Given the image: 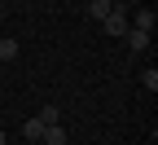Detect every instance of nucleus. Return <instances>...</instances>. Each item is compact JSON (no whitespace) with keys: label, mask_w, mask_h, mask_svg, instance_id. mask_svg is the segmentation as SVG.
Returning a JSON list of instances; mask_svg holds the SVG:
<instances>
[{"label":"nucleus","mask_w":158,"mask_h":145,"mask_svg":"<svg viewBox=\"0 0 158 145\" xmlns=\"http://www.w3.org/2000/svg\"><path fill=\"white\" fill-rule=\"evenodd\" d=\"M149 31H136V27H127V35H123V44L132 49V53H149Z\"/></svg>","instance_id":"obj_2"},{"label":"nucleus","mask_w":158,"mask_h":145,"mask_svg":"<svg viewBox=\"0 0 158 145\" xmlns=\"http://www.w3.org/2000/svg\"><path fill=\"white\" fill-rule=\"evenodd\" d=\"M13 57H18V40L5 35V40H0V62H13Z\"/></svg>","instance_id":"obj_6"},{"label":"nucleus","mask_w":158,"mask_h":145,"mask_svg":"<svg viewBox=\"0 0 158 145\" xmlns=\"http://www.w3.org/2000/svg\"><path fill=\"white\" fill-rule=\"evenodd\" d=\"M110 5H118V9H127V0H110Z\"/></svg>","instance_id":"obj_10"},{"label":"nucleus","mask_w":158,"mask_h":145,"mask_svg":"<svg viewBox=\"0 0 158 145\" xmlns=\"http://www.w3.org/2000/svg\"><path fill=\"white\" fill-rule=\"evenodd\" d=\"M141 84H145V92H158V70H141Z\"/></svg>","instance_id":"obj_9"},{"label":"nucleus","mask_w":158,"mask_h":145,"mask_svg":"<svg viewBox=\"0 0 158 145\" xmlns=\"http://www.w3.org/2000/svg\"><path fill=\"white\" fill-rule=\"evenodd\" d=\"M40 123H62V110H57V106H44V110H40Z\"/></svg>","instance_id":"obj_8"},{"label":"nucleus","mask_w":158,"mask_h":145,"mask_svg":"<svg viewBox=\"0 0 158 145\" xmlns=\"http://www.w3.org/2000/svg\"><path fill=\"white\" fill-rule=\"evenodd\" d=\"M110 9H114L110 0H88V18H92V22H101V18H106Z\"/></svg>","instance_id":"obj_5"},{"label":"nucleus","mask_w":158,"mask_h":145,"mask_svg":"<svg viewBox=\"0 0 158 145\" xmlns=\"http://www.w3.org/2000/svg\"><path fill=\"white\" fill-rule=\"evenodd\" d=\"M40 132H44V123H40V119H27V123H22V136L40 141Z\"/></svg>","instance_id":"obj_7"},{"label":"nucleus","mask_w":158,"mask_h":145,"mask_svg":"<svg viewBox=\"0 0 158 145\" xmlns=\"http://www.w3.org/2000/svg\"><path fill=\"white\" fill-rule=\"evenodd\" d=\"M127 22H132L136 31H149V35H154V27H158V13H154V9H136Z\"/></svg>","instance_id":"obj_3"},{"label":"nucleus","mask_w":158,"mask_h":145,"mask_svg":"<svg viewBox=\"0 0 158 145\" xmlns=\"http://www.w3.org/2000/svg\"><path fill=\"white\" fill-rule=\"evenodd\" d=\"M0 145H5V132H0Z\"/></svg>","instance_id":"obj_11"},{"label":"nucleus","mask_w":158,"mask_h":145,"mask_svg":"<svg viewBox=\"0 0 158 145\" xmlns=\"http://www.w3.org/2000/svg\"><path fill=\"white\" fill-rule=\"evenodd\" d=\"M127 27H132V22H127V9H118V5L101 18V31H106V35H114V40H123V35H127Z\"/></svg>","instance_id":"obj_1"},{"label":"nucleus","mask_w":158,"mask_h":145,"mask_svg":"<svg viewBox=\"0 0 158 145\" xmlns=\"http://www.w3.org/2000/svg\"><path fill=\"white\" fill-rule=\"evenodd\" d=\"M40 141H44V145H66V128H62V123H44Z\"/></svg>","instance_id":"obj_4"}]
</instances>
